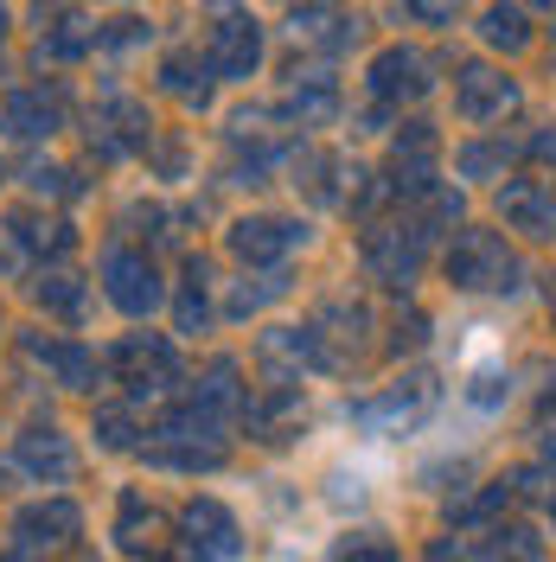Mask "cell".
I'll return each mask as SVG.
<instances>
[{
  "label": "cell",
  "mask_w": 556,
  "mask_h": 562,
  "mask_svg": "<svg viewBox=\"0 0 556 562\" xmlns=\"http://www.w3.org/2000/svg\"><path fill=\"white\" fill-rule=\"evenodd\" d=\"M103 276H109V294H115L129 314H147V307H154V269H147L141 256L115 249V256L103 262Z\"/></svg>",
  "instance_id": "obj_1"
},
{
  "label": "cell",
  "mask_w": 556,
  "mask_h": 562,
  "mask_svg": "<svg viewBox=\"0 0 556 562\" xmlns=\"http://www.w3.org/2000/svg\"><path fill=\"white\" fill-rule=\"evenodd\" d=\"M186 525H192V543L205 537L211 557H231V550H237V537H231V518H224L218 505H192V518H186Z\"/></svg>",
  "instance_id": "obj_3"
},
{
  "label": "cell",
  "mask_w": 556,
  "mask_h": 562,
  "mask_svg": "<svg viewBox=\"0 0 556 562\" xmlns=\"http://www.w3.org/2000/svg\"><path fill=\"white\" fill-rule=\"evenodd\" d=\"M211 13H218V58H224V70H249V65H256V33L237 20V7H231V0H218Z\"/></svg>",
  "instance_id": "obj_2"
},
{
  "label": "cell",
  "mask_w": 556,
  "mask_h": 562,
  "mask_svg": "<svg viewBox=\"0 0 556 562\" xmlns=\"http://www.w3.org/2000/svg\"><path fill=\"white\" fill-rule=\"evenodd\" d=\"M26 460H33L38 473H58V480L70 473V454H65V441H58V435H45V441L33 435V441H26Z\"/></svg>",
  "instance_id": "obj_5"
},
{
  "label": "cell",
  "mask_w": 556,
  "mask_h": 562,
  "mask_svg": "<svg viewBox=\"0 0 556 562\" xmlns=\"http://www.w3.org/2000/svg\"><path fill=\"white\" fill-rule=\"evenodd\" d=\"M231 244L244 249V256H276V249L288 244V224H269V217H263V224H237Z\"/></svg>",
  "instance_id": "obj_4"
}]
</instances>
